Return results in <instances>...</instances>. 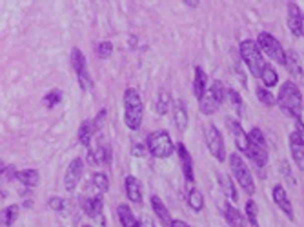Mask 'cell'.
<instances>
[{
    "mask_svg": "<svg viewBox=\"0 0 304 227\" xmlns=\"http://www.w3.org/2000/svg\"><path fill=\"white\" fill-rule=\"evenodd\" d=\"M277 104L286 115L293 116V118H300V111H302V95L300 89L295 86V82L288 80L280 86L279 97H277Z\"/></svg>",
    "mask_w": 304,
    "mask_h": 227,
    "instance_id": "1",
    "label": "cell"
},
{
    "mask_svg": "<svg viewBox=\"0 0 304 227\" xmlns=\"http://www.w3.org/2000/svg\"><path fill=\"white\" fill-rule=\"evenodd\" d=\"M239 53H240V58H242V62L246 64V68L250 69L251 75L255 78H260V75H262V71H264L266 68V62L257 40H250V39L242 40V42L239 44Z\"/></svg>",
    "mask_w": 304,
    "mask_h": 227,
    "instance_id": "2",
    "label": "cell"
},
{
    "mask_svg": "<svg viewBox=\"0 0 304 227\" xmlns=\"http://www.w3.org/2000/svg\"><path fill=\"white\" fill-rule=\"evenodd\" d=\"M142 100L137 89L128 87L124 91V122L131 131H137L142 124Z\"/></svg>",
    "mask_w": 304,
    "mask_h": 227,
    "instance_id": "3",
    "label": "cell"
},
{
    "mask_svg": "<svg viewBox=\"0 0 304 227\" xmlns=\"http://www.w3.org/2000/svg\"><path fill=\"white\" fill-rule=\"evenodd\" d=\"M146 145L149 149V155L155 156V158H170L173 155V151H175V144H173L172 136L164 129L149 133Z\"/></svg>",
    "mask_w": 304,
    "mask_h": 227,
    "instance_id": "4",
    "label": "cell"
},
{
    "mask_svg": "<svg viewBox=\"0 0 304 227\" xmlns=\"http://www.w3.org/2000/svg\"><path fill=\"white\" fill-rule=\"evenodd\" d=\"M230 167L237 180V184L251 196V194L255 193V182H253L251 171L248 169V165L244 164V160H242V156H240L239 153H231L230 155Z\"/></svg>",
    "mask_w": 304,
    "mask_h": 227,
    "instance_id": "5",
    "label": "cell"
},
{
    "mask_svg": "<svg viewBox=\"0 0 304 227\" xmlns=\"http://www.w3.org/2000/svg\"><path fill=\"white\" fill-rule=\"evenodd\" d=\"M257 44H259V48L262 53H266V57H270L271 60L275 62L282 64L286 66V51L282 49L280 42L275 39L273 35L270 33H260L259 39H257Z\"/></svg>",
    "mask_w": 304,
    "mask_h": 227,
    "instance_id": "6",
    "label": "cell"
},
{
    "mask_svg": "<svg viewBox=\"0 0 304 227\" xmlns=\"http://www.w3.org/2000/svg\"><path fill=\"white\" fill-rule=\"evenodd\" d=\"M206 145L210 153L215 156V160L219 162H224L226 160V147L224 140H222L221 131L217 129L215 124H208L206 126Z\"/></svg>",
    "mask_w": 304,
    "mask_h": 227,
    "instance_id": "7",
    "label": "cell"
},
{
    "mask_svg": "<svg viewBox=\"0 0 304 227\" xmlns=\"http://www.w3.org/2000/svg\"><path fill=\"white\" fill-rule=\"evenodd\" d=\"M82 173H84V162L82 158H73L69 162L68 169H66V174H64V187L66 191H75L77 185H79L80 178H82Z\"/></svg>",
    "mask_w": 304,
    "mask_h": 227,
    "instance_id": "8",
    "label": "cell"
},
{
    "mask_svg": "<svg viewBox=\"0 0 304 227\" xmlns=\"http://www.w3.org/2000/svg\"><path fill=\"white\" fill-rule=\"evenodd\" d=\"M175 153L179 155V162H181V167H182V174H184V180L188 184H193L195 182V173H193V158L190 155L188 147L182 142L175 145Z\"/></svg>",
    "mask_w": 304,
    "mask_h": 227,
    "instance_id": "9",
    "label": "cell"
},
{
    "mask_svg": "<svg viewBox=\"0 0 304 227\" xmlns=\"http://www.w3.org/2000/svg\"><path fill=\"white\" fill-rule=\"evenodd\" d=\"M226 124H228V129H230V133L233 135V138H235L237 149H239L240 153H246V155H248V149H250V136H248V133L242 129V126H240L239 120H235V118H228Z\"/></svg>",
    "mask_w": 304,
    "mask_h": 227,
    "instance_id": "10",
    "label": "cell"
},
{
    "mask_svg": "<svg viewBox=\"0 0 304 227\" xmlns=\"http://www.w3.org/2000/svg\"><path fill=\"white\" fill-rule=\"evenodd\" d=\"M271 196H273V202H275V205L282 211V213L288 216V220H293L295 218V214H293V205H291V202H289V198H288V193H286V189H284V185H280V184H277L273 187V191H271Z\"/></svg>",
    "mask_w": 304,
    "mask_h": 227,
    "instance_id": "11",
    "label": "cell"
},
{
    "mask_svg": "<svg viewBox=\"0 0 304 227\" xmlns=\"http://www.w3.org/2000/svg\"><path fill=\"white\" fill-rule=\"evenodd\" d=\"M222 98H219L215 95V93L211 91L210 87H208V91H206V95L199 100V107H201V111L204 113V115H213V113H217L219 111V107L222 106Z\"/></svg>",
    "mask_w": 304,
    "mask_h": 227,
    "instance_id": "12",
    "label": "cell"
},
{
    "mask_svg": "<svg viewBox=\"0 0 304 227\" xmlns=\"http://www.w3.org/2000/svg\"><path fill=\"white\" fill-rule=\"evenodd\" d=\"M222 209H224L222 213H224L226 220H228V223H230V225H233V227H244V223H246L244 214L240 213L239 209H237L235 205L230 202V200L222 202Z\"/></svg>",
    "mask_w": 304,
    "mask_h": 227,
    "instance_id": "13",
    "label": "cell"
},
{
    "mask_svg": "<svg viewBox=\"0 0 304 227\" xmlns=\"http://www.w3.org/2000/svg\"><path fill=\"white\" fill-rule=\"evenodd\" d=\"M289 151H291V156H293L295 165H297L300 171H304V145H302V142H300L299 135H297L295 131L289 135Z\"/></svg>",
    "mask_w": 304,
    "mask_h": 227,
    "instance_id": "14",
    "label": "cell"
},
{
    "mask_svg": "<svg viewBox=\"0 0 304 227\" xmlns=\"http://www.w3.org/2000/svg\"><path fill=\"white\" fill-rule=\"evenodd\" d=\"M82 207H84V213L88 214L89 218L100 216V213H102V207H104L102 194H93V196L84 198L82 200Z\"/></svg>",
    "mask_w": 304,
    "mask_h": 227,
    "instance_id": "15",
    "label": "cell"
},
{
    "mask_svg": "<svg viewBox=\"0 0 304 227\" xmlns=\"http://www.w3.org/2000/svg\"><path fill=\"white\" fill-rule=\"evenodd\" d=\"M124 187H126V194H128V198L131 200V202H135L137 205L142 202V185H140L138 178H135L133 174L126 176V180H124Z\"/></svg>",
    "mask_w": 304,
    "mask_h": 227,
    "instance_id": "16",
    "label": "cell"
},
{
    "mask_svg": "<svg viewBox=\"0 0 304 227\" xmlns=\"http://www.w3.org/2000/svg\"><path fill=\"white\" fill-rule=\"evenodd\" d=\"M208 91V75L201 66H195V77H193V95L197 100H201Z\"/></svg>",
    "mask_w": 304,
    "mask_h": 227,
    "instance_id": "17",
    "label": "cell"
},
{
    "mask_svg": "<svg viewBox=\"0 0 304 227\" xmlns=\"http://www.w3.org/2000/svg\"><path fill=\"white\" fill-rule=\"evenodd\" d=\"M217 178H219V184H221L222 194H224V196H226V198H228V200H230V202H237V200H239V194H237L235 182L231 180L230 174H226V173H217Z\"/></svg>",
    "mask_w": 304,
    "mask_h": 227,
    "instance_id": "18",
    "label": "cell"
},
{
    "mask_svg": "<svg viewBox=\"0 0 304 227\" xmlns=\"http://www.w3.org/2000/svg\"><path fill=\"white\" fill-rule=\"evenodd\" d=\"M97 127H95V122L93 120H84L79 127V133H77V138L79 142L84 145V147H91V140H93V135Z\"/></svg>",
    "mask_w": 304,
    "mask_h": 227,
    "instance_id": "19",
    "label": "cell"
},
{
    "mask_svg": "<svg viewBox=\"0 0 304 227\" xmlns=\"http://www.w3.org/2000/svg\"><path fill=\"white\" fill-rule=\"evenodd\" d=\"M117 214L122 227H140V220L135 218V214H133L131 207H129L128 203H120L117 207Z\"/></svg>",
    "mask_w": 304,
    "mask_h": 227,
    "instance_id": "20",
    "label": "cell"
},
{
    "mask_svg": "<svg viewBox=\"0 0 304 227\" xmlns=\"http://www.w3.org/2000/svg\"><path fill=\"white\" fill-rule=\"evenodd\" d=\"M304 15L300 13L299 6L289 2L288 4V28L291 29L293 35H300V22H302Z\"/></svg>",
    "mask_w": 304,
    "mask_h": 227,
    "instance_id": "21",
    "label": "cell"
},
{
    "mask_svg": "<svg viewBox=\"0 0 304 227\" xmlns=\"http://www.w3.org/2000/svg\"><path fill=\"white\" fill-rule=\"evenodd\" d=\"M151 209L155 211L159 220L164 223V227H172L173 220H172V216H170V211H168V207L164 205V202H162L159 196H155V194L151 196Z\"/></svg>",
    "mask_w": 304,
    "mask_h": 227,
    "instance_id": "22",
    "label": "cell"
},
{
    "mask_svg": "<svg viewBox=\"0 0 304 227\" xmlns=\"http://www.w3.org/2000/svg\"><path fill=\"white\" fill-rule=\"evenodd\" d=\"M286 68L293 78L297 80L302 78V64H300V57L295 51H286Z\"/></svg>",
    "mask_w": 304,
    "mask_h": 227,
    "instance_id": "23",
    "label": "cell"
},
{
    "mask_svg": "<svg viewBox=\"0 0 304 227\" xmlns=\"http://www.w3.org/2000/svg\"><path fill=\"white\" fill-rule=\"evenodd\" d=\"M173 118H175V126L179 131H186L188 127V109L184 102H175L173 104Z\"/></svg>",
    "mask_w": 304,
    "mask_h": 227,
    "instance_id": "24",
    "label": "cell"
},
{
    "mask_svg": "<svg viewBox=\"0 0 304 227\" xmlns=\"http://www.w3.org/2000/svg\"><path fill=\"white\" fill-rule=\"evenodd\" d=\"M186 200H188V205H190L195 213H201L202 209H204V196H202V193L195 185H192V187L188 189Z\"/></svg>",
    "mask_w": 304,
    "mask_h": 227,
    "instance_id": "25",
    "label": "cell"
},
{
    "mask_svg": "<svg viewBox=\"0 0 304 227\" xmlns=\"http://www.w3.org/2000/svg\"><path fill=\"white\" fill-rule=\"evenodd\" d=\"M248 156H250L259 167H264V165L268 164V149L259 147V145L251 144V142H250V149H248Z\"/></svg>",
    "mask_w": 304,
    "mask_h": 227,
    "instance_id": "26",
    "label": "cell"
},
{
    "mask_svg": "<svg viewBox=\"0 0 304 227\" xmlns=\"http://www.w3.org/2000/svg\"><path fill=\"white\" fill-rule=\"evenodd\" d=\"M17 180H20L24 185H28V187H35V185L39 184V178L40 174L37 169H22V171H17Z\"/></svg>",
    "mask_w": 304,
    "mask_h": 227,
    "instance_id": "27",
    "label": "cell"
},
{
    "mask_svg": "<svg viewBox=\"0 0 304 227\" xmlns=\"http://www.w3.org/2000/svg\"><path fill=\"white\" fill-rule=\"evenodd\" d=\"M71 66H73V69H75L77 75L88 71V69H86V57H84V53L79 48L71 49Z\"/></svg>",
    "mask_w": 304,
    "mask_h": 227,
    "instance_id": "28",
    "label": "cell"
},
{
    "mask_svg": "<svg viewBox=\"0 0 304 227\" xmlns=\"http://www.w3.org/2000/svg\"><path fill=\"white\" fill-rule=\"evenodd\" d=\"M246 218H248V222H250L251 227H260L259 225V207H257L255 200H248L246 202Z\"/></svg>",
    "mask_w": 304,
    "mask_h": 227,
    "instance_id": "29",
    "label": "cell"
},
{
    "mask_svg": "<svg viewBox=\"0 0 304 227\" xmlns=\"http://www.w3.org/2000/svg\"><path fill=\"white\" fill-rule=\"evenodd\" d=\"M91 184L97 189V194H104L108 193L109 189V178L104 173H95L93 176H91Z\"/></svg>",
    "mask_w": 304,
    "mask_h": 227,
    "instance_id": "30",
    "label": "cell"
},
{
    "mask_svg": "<svg viewBox=\"0 0 304 227\" xmlns=\"http://www.w3.org/2000/svg\"><path fill=\"white\" fill-rule=\"evenodd\" d=\"M19 213H20V205L17 203H11L8 207L4 209V214H2V220H4V225H13L17 222V218H19Z\"/></svg>",
    "mask_w": 304,
    "mask_h": 227,
    "instance_id": "31",
    "label": "cell"
},
{
    "mask_svg": "<svg viewBox=\"0 0 304 227\" xmlns=\"http://www.w3.org/2000/svg\"><path fill=\"white\" fill-rule=\"evenodd\" d=\"M255 95H257V98L260 100V104H264V106H268V107H271V106H275V104H277V98H275L273 95L268 91V87H264V86L257 87Z\"/></svg>",
    "mask_w": 304,
    "mask_h": 227,
    "instance_id": "32",
    "label": "cell"
},
{
    "mask_svg": "<svg viewBox=\"0 0 304 227\" xmlns=\"http://www.w3.org/2000/svg\"><path fill=\"white\" fill-rule=\"evenodd\" d=\"M260 80L264 82L266 87H273L275 84H277V80H279V75H277V71L271 68L270 64H266L264 71H262V75H260Z\"/></svg>",
    "mask_w": 304,
    "mask_h": 227,
    "instance_id": "33",
    "label": "cell"
},
{
    "mask_svg": "<svg viewBox=\"0 0 304 227\" xmlns=\"http://www.w3.org/2000/svg\"><path fill=\"white\" fill-rule=\"evenodd\" d=\"M95 156H97L98 165H111V149H109V145H98V149L95 151Z\"/></svg>",
    "mask_w": 304,
    "mask_h": 227,
    "instance_id": "34",
    "label": "cell"
},
{
    "mask_svg": "<svg viewBox=\"0 0 304 227\" xmlns=\"http://www.w3.org/2000/svg\"><path fill=\"white\" fill-rule=\"evenodd\" d=\"M60 102H62V91L60 89H51V91H48L44 95V106L48 109H53Z\"/></svg>",
    "mask_w": 304,
    "mask_h": 227,
    "instance_id": "35",
    "label": "cell"
},
{
    "mask_svg": "<svg viewBox=\"0 0 304 227\" xmlns=\"http://www.w3.org/2000/svg\"><path fill=\"white\" fill-rule=\"evenodd\" d=\"M170 104H172L170 93H168V91L159 93V100H157V113H159V115H166V113L170 111Z\"/></svg>",
    "mask_w": 304,
    "mask_h": 227,
    "instance_id": "36",
    "label": "cell"
},
{
    "mask_svg": "<svg viewBox=\"0 0 304 227\" xmlns=\"http://www.w3.org/2000/svg\"><path fill=\"white\" fill-rule=\"evenodd\" d=\"M248 136H250L251 144H255V145H259V147L268 149V147H266V138H264V135H262V131H260L259 127H253V129L248 133Z\"/></svg>",
    "mask_w": 304,
    "mask_h": 227,
    "instance_id": "37",
    "label": "cell"
},
{
    "mask_svg": "<svg viewBox=\"0 0 304 227\" xmlns=\"http://www.w3.org/2000/svg\"><path fill=\"white\" fill-rule=\"evenodd\" d=\"M95 51H97L98 58H108L109 55H111V51H113V44L109 42V40H102V42L97 44Z\"/></svg>",
    "mask_w": 304,
    "mask_h": 227,
    "instance_id": "38",
    "label": "cell"
},
{
    "mask_svg": "<svg viewBox=\"0 0 304 227\" xmlns=\"http://www.w3.org/2000/svg\"><path fill=\"white\" fill-rule=\"evenodd\" d=\"M77 77H79V84H80V87H82V91H89V89L93 87V82H91L88 71L80 73V75H77Z\"/></svg>",
    "mask_w": 304,
    "mask_h": 227,
    "instance_id": "39",
    "label": "cell"
},
{
    "mask_svg": "<svg viewBox=\"0 0 304 227\" xmlns=\"http://www.w3.org/2000/svg\"><path fill=\"white\" fill-rule=\"evenodd\" d=\"M131 153L133 156H137V158H142V156H146L147 153H149V149H147V145L146 144H133L131 145Z\"/></svg>",
    "mask_w": 304,
    "mask_h": 227,
    "instance_id": "40",
    "label": "cell"
},
{
    "mask_svg": "<svg viewBox=\"0 0 304 227\" xmlns=\"http://www.w3.org/2000/svg\"><path fill=\"white\" fill-rule=\"evenodd\" d=\"M48 205L53 211H57V213H60L62 209H64V200L60 198V196H51V198L48 200Z\"/></svg>",
    "mask_w": 304,
    "mask_h": 227,
    "instance_id": "41",
    "label": "cell"
},
{
    "mask_svg": "<svg viewBox=\"0 0 304 227\" xmlns=\"http://www.w3.org/2000/svg\"><path fill=\"white\" fill-rule=\"evenodd\" d=\"M228 98L231 100V104L237 107V109H242V98H240V95L235 91V89H228Z\"/></svg>",
    "mask_w": 304,
    "mask_h": 227,
    "instance_id": "42",
    "label": "cell"
},
{
    "mask_svg": "<svg viewBox=\"0 0 304 227\" xmlns=\"http://www.w3.org/2000/svg\"><path fill=\"white\" fill-rule=\"evenodd\" d=\"M104 118H106V109H100V111H98V115L93 118V122H95V127H97V131L100 129V127H102V124H104Z\"/></svg>",
    "mask_w": 304,
    "mask_h": 227,
    "instance_id": "43",
    "label": "cell"
},
{
    "mask_svg": "<svg viewBox=\"0 0 304 227\" xmlns=\"http://www.w3.org/2000/svg\"><path fill=\"white\" fill-rule=\"evenodd\" d=\"M295 133L299 135L300 142H302V145H304V122L300 120V118H297V126H295Z\"/></svg>",
    "mask_w": 304,
    "mask_h": 227,
    "instance_id": "44",
    "label": "cell"
},
{
    "mask_svg": "<svg viewBox=\"0 0 304 227\" xmlns=\"http://www.w3.org/2000/svg\"><path fill=\"white\" fill-rule=\"evenodd\" d=\"M140 227H155V223L149 216H142L140 218Z\"/></svg>",
    "mask_w": 304,
    "mask_h": 227,
    "instance_id": "45",
    "label": "cell"
},
{
    "mask_svg": "<svg viewBox=\"0 0 304 227\" xmlns=\"http://www.w3.org/2000/svg\"><path fill=\"white\" fill-rule=\"evenodd\" d=\"M172 227H190V225H188V223L184 222V220H173Z\"/></svg>",
    "mask_w": 304,
    "mask_h": 227,
    "instance_id": "46",
    "label": "cell"
},
{
    "mask_svg": "<svg viewBox=\"0 0 304 227\" xmlns=\"http://www.w3.org/2000/svg\"><path fill=\"white\" fill-rule=\"evenodd\" d=\"M300 37H304V19L302 22H300Z\"/></svg>",
    "mask_w": 304,
    "mask_h": 227,
    "instance_id": "47",
    "label": "cell"
},
{
    "mask_svg": "<svg viewBox=\"0 0 304 227\" xmlns=\"http://www.w3.org/2000/svg\"><path fill=\"white\" fill-rule=\"evenodd\" d=\"M82 227H93V225H89V223H84V225Z\"/></svg>",
    "mask_w": 304,
    "mask_h": 227,
    "instance_id": "48",
    "label": "cell"
}]
</instances>
